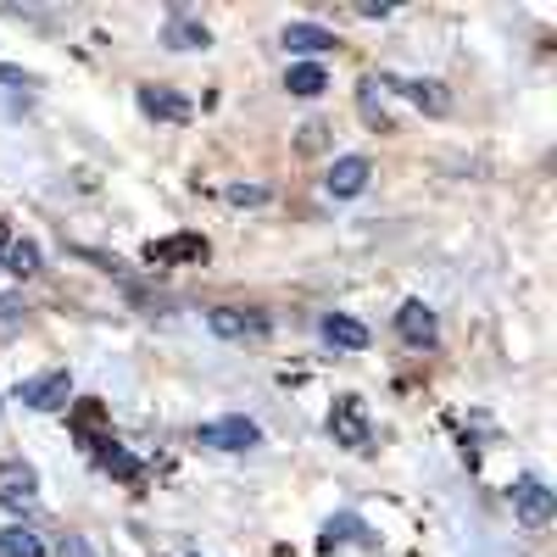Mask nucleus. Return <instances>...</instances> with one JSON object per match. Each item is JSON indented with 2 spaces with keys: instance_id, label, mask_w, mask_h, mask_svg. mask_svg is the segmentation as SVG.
I'll return each mask as SVG.
<instances>
[{
  "instance_id": "1",
  "label": "nucleus",
  "mask_w": 557,
  "mask_h": 557,
  "mask_svg": "<svg viewBox=\"0 0 557 557\" xmlns=\"http://www.w3.org/2000/svg\"><path fill=\"white\" fill-rule=\"evenodd\" d=\"M330 435H335V446H346V451H374V418H368V401H362V396H335V407H330Z\"/></svg>"
},
{
  "instance_id": "2",
  "label": "nucleus",
  "mask_w": 557,
  "mask_h": 557,
  "mask_svg": "<svg viewBox=\"0 0 557 557\" xmlns=\"http://www.w3.org/2000/svg\"><path fill=\"white\" fill-rule=\"evenodd\" d=\"M196 446L207 451H251L262 446V430H257V418H240V412H228V418H207V424H196Z\"/></svg>"
},
{
  "instance_id": "3",
  "label": "nucleus",
  "mask_w": 557,
  "mask_h": 557,
  "mask_svg": "<svg viewBox=\"0 0 557 557\" xmlns=\"http://www.w3.org/2000/svg\"><path fill=\"white\" fill-rule=\"evenodd\" d=\"M513 513H519L524 530H546V524L557 519V491H546V480L524 474V480L513 485Z\"/></svg>"
},
{
  "instance_id": "4",
  "label": "nucleus",
  "mask_w": 557,
  "mask_h": 557,
  "mask_svg": "<svg viewBox=\"0 0 557 557\" xmlns=\"http://www.w3.org/2000/svg\"><path fill=\"white\" fill-rule=\"evenodd\" d=\"M67 396H73V374H67V368H45V374L17 385V401L34 407V412H57V407H67Z\"/></svg>"
},
{
  "instance_id": "5",
  "label": "nucleus",
  "mask_w": 557,
  "mask_h": 557,
  "mask_svg": "<svg viewBox=\"0 0 557 557\" xmlns=\"http://www.w3.org/2000/svg\"><path fill=\"white\" fill-rule=\"evenodd\" d=\"M207 323L218 341H262L268 335V312H257V307H212Z\"/></svg>"
},
{
  "instance_id": "6",
  "label": "nucleus",
  "mask_w": 557,
  "mask_h": 557,
  "mask_svg": "<svg viewBox=\"0 0 557 557\" xmlns=\"http://www.w3.org/2000/svg\"><path fill=\"white\" fill-rule=\"evenodd\" d=\"M396 335H401L412 351H430V346L441 341L435 307H430V301H401V312H396Z\"/></svg>"
},
{
  "instance_id": "7",
  "label": "nucleus",
  "mask_w": 557,
  "mask_h": 557,
  "mask_svg": "<svg viewBox=\"0 0 557 557\" xmlns=\"http://www.w3.org/2000/svg\"><path fill=\"white\" fill-rule=\"evenodd\" d=\"M368 178H374V162L368 157H335L330 173H323V190H330L335 201H351L368 190Z\"/></svg>"
},
{
  "instance_id": "8",
  "label": "nucleus",
  "mask_w": 557,
  "mask_h": 557,
  "mask_svg": "<svg viewBox=\"0 0 557 557\" xmlns=\"http://www.w3.org/2000/svg\"><path fill=\"white\" fill-rule=\"evenodd\" d=\"M134 101H139V112L157 117V123H190V112H196V107L184 101L178 89H168V84H139Z\"/></svg>"
},
{
  "instance_id": "9",
  "label": "nucleus",
  "mask_w": 557,
  "mask_h": 557,
  "mask_svg": "<svg viewBox=\"0 0 557 557\" xmlns=\"http://www.w3.org/2000/svg\"><path fill=\"white\" fill-rule=\"evenodd\" d=\"M39 496V474L28 469L23 457H7L0 462V507H28Z\"/></svg>"
},
{
  "instance_id": "10",
  "label": "nucleus",
  "mask_w": 557,
  "mask_h": 557,
  "mask_svg": "<svg viewBox=\"0 0 557 557\" xmlns=\"http://www.w3.org/2000/svg\"><path fill=\"white\" fill-rule=\"evenodd\" d=\"M146 262H151V268L207 262V240H201V235H168V240H151V246H146Z\"/></svg>"
},
{
  "instance_id": "11",
  "label": "nucleus",
  "mask_w": 557,
  "mask_h": 557,
  "mask_svg": "<svg viewBox=\"0 0 557 557\" xmlns=\"http://www.w3.org/2000/svg\"><path fill=\"white\" fill-rule=\"evenodd\" d=\"M278 45H285V51H296V57H323V51H335L341 39L323 28V23H285Z\"/></svg>"
},
{
  "instance_id": "12",
  "label": "nucleus",
  "mask_w": 557,
  "mask_h": 557,
  "mask_svg": "<svg viewBox=\"0 0 557 557\" xmlns=\"http://www.w3.org/2000/svg\"><path fill=\"white\" fill-rule=\"evenodd\" d=\"M318 335L330 341V346H341V351H362L368 346V323H357L351 312H323Z\"/></svg>"
},
{
  "instance_id": "13",
  "label": "nucleus",
  "mask_w": 557,
  "mask_h": 557,
  "mask_svg": "<svg viewBox=\"0 0 557 557\" xmlns=\"http://www.w3.org/2000/svg\"><path fill=\"white\" fill-rule=\"evenodd\" d=\"M385 84H396V78H385ZM401 96L418 107V112H430V117H441V112H451V96H446V84H435V78H407V84H396Z\"/></svg>"
},
{
  "instance_id": "14",
  "label": "nucleus",
  "mask_w": 557,
  "mask_h": 557,
  "mask_svg": "<svg viewBox=\"0 0 557 557\" xmlns=\"http://www.w3.org/2000/svg\"><path fill=\"white\" fill-rule=\"evenodd\" d=\"M341 546H368V524L357 513H335L318 535V552H341Z\"/></svg>"
},
{
  "instance_id": "15",
  "label": "nucleus",
  "mask_w": 557,
  "mask_h": 557,
  "mask_svg": "<svg viewBox=\"0 0 557 557\" xmlns=\"http://www.w3.org/2000/svg\"><path fill=\"white\" fill-rule=\"evenodd\" d=\"M285 89L296 101H318L323 89H330V73H323V62H290V73H285Z\"/></svg>"
},
{
  "instance_id": "16",
  "label": "nucleus",
  "mask_w": 557,
  "mask_h": 557,
  "mask_svg": "<svg viewBox=\"0 0 557 557\" xmlns=\"http://www.w3.org/2000/svg\"><path fill=\"white\" fill-rule=\"evenodd\" d=\"M357 112H362V123L368 128H380V134H391L396 128V117L385 112V101H380V78H362V89H357Z\"/></svg>"
},
{
  "instance_id": "17",
  "label": "nucleus",
  "mask_w": 557,
  "mask_h": 557,
  "mask_svg": "<svg viewBox=\"0 0 557 557\" xmlns=\"http://www.w3.org/2000/svg\"><path fill=\"white\" fill-rule=\"evenodd\" d=\"M0 557H45V535L28 530V524L0 530Z\"/></svg>"
},
{
  "instance_id": "18",
  "label": "nucleus",
  "mask_w": 557,
  "mask_h": 557,
  "mask_svg": "<svg viewBox=\"0 0 557 557\" xmlns=\"http://www.w3.org/2000/svg\"><path fill=\"white\" fill-rule=\"evenodd\" d=\"M168 45H173V51H207L212 34H207V23H196V17H173V23H168Z\"/></svg>"
},
{
  "instance_id": "19",
  "label": "nucleus",
  "mask_w": 557,
  "mask_h": 557,
  "mask_svg": "<svg viewBox=\"0 0 557 557\" xmlns=\"http://www.w3.org/2000/svg\"><path fill=\"white\" fill-rule=\"evenodd\" d=\"M39 262H45V257H39V246H34V240H23V235H12L7 262H0V268H7L12 278H34V273H39Z\"/></svg>"
},
{
  "instance_id": "20",
  "label": "nucleus",
  "mask_w": 557,
  "mask_h": 557,
  "mask_svg": "<svg viewBox=\"0 0 557 557\" xmlns=\"http://www.w3.org/2000/svg\"><path fill=\"white\" fill-rule=\"evenodd\" d=\"M23 330H28V307H23L17 296L0 290V341H12V335H23Z\"/></svg>"
},
{
  "instance_id": "21",
  "label": "nucleus",
  "mask_w": 557,
  "mask_h": 557,
  "mask_svg": "<svg viewBox=\"0 0 557 557\" xmlns=\"http://www.w3.org/2000/svg\"><path fill=\"white\" fill-rule=\"evenodd\" d=\"M101 462H107V469H112L117 480H139V462H134L117 441H107V446H101Z\"/></svg>"
},
{
  "instance_id": "22",
  "label": "nucleus",
  "mask_w": 557,
  "mask_h": 557,
  "mask_svg": "<svg viewBox=\"0 0 557 557\" xmlns=\"http://www.w3.org/2000/svg\"><path fill=\"white\" fill-rule=\"evenodd\" d=\"M228 201H235V207H262L268 184H228Z\"/></svg>"
},
{
  "instance_id": "23",
  "label": "nucleus",
  "mask_w": 557,
  "mask_h": 557,
  "mask_svg": "<svg viewBox=\"0 0 557 557\" xmlns=\"http://www.w3.org/2000/svg\"><path fill=\"white\" fill-rule=\"evenodd\" d=\"M57 557H96V546H89L84 535H62V546H57Z\"/></svg>"
},
{
  "instance_id": "24",
  "label": "nucleus",
  "mask_w": 557,
  "mask_h": 557,
  "mask_svg": "<svg viewBox=\"0 0 557 557\" xmlns=\"http://www.w3.org/2000/svg\"><path fill=\"white\" fill-rule=\"evenodd\" d=\"M396 7H391V0H362V7H357V17H368V23H374V17H391Z\"/></svg>"
},
{
  "instance_id": "25",
  "label": "nucleus",
  "mask_w": 557,
  "mask_h": 557,
  "mask_svg": "<svg viewBox=\"0 0 557 557\" xmlns=\"http://www.w3.org/2000/svg\"><path fill=\"white\" fill-rule=\"evenodd\" d=\"M323 134H330L323 123H307V128H301V151H318V146H323Z\"/></svg>"
},
{
  "instance_id": "26",
  "label": "nucleus",
  "mask_w": 557,
  "mask_h": 557,
  "mask_svg": "<svg viewBox=\"0 0 557 557\" xmlns=\"http://www.w3.org/2000/svg\"><path fill=\"white\" fill-rule=\"evenodd\" d=\"M7 246H12V228L0 223V262H7Z\"/></svg>"
}]
</instances>
